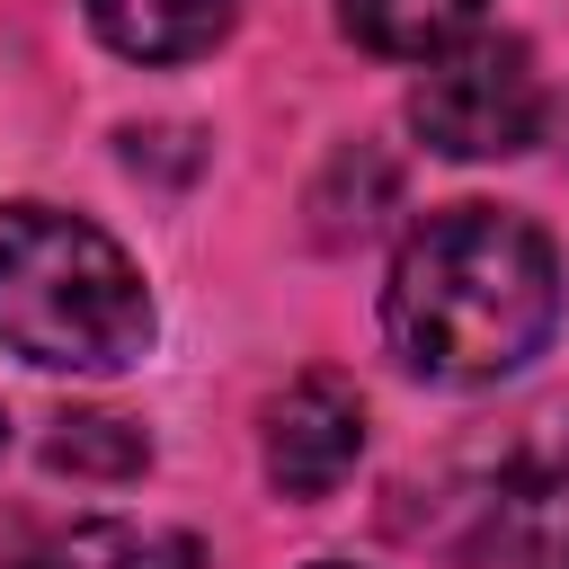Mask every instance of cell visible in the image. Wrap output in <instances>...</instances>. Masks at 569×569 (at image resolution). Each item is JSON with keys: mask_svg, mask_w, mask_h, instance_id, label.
<instances>
[{"mask_svg": "<svg viewBox=\"0 0 569 569\" xmlns=\"http://www.w3.org/2000/svg\"><path fill=\"white\" fill-rule=\"evenodd\" d=\"M365 453V400L338 373H302L267 400V480L284 498H329Z\"/></svg>", "mask_w": 569, "mask_h": 569, "instance_id": "cell-4", "label": "cell"}, {"mask_svg": "<svg viewBox=\"0 0 569 569\" xmlns=\"http://www.w3.org/2000/svg\"><path fill=\"white\" fill-rule=\"evenodd\" d=\"M409 124L445 160H507L542 133V71L516 36H462L418 71Z\"/></svg>", "mask_w": 569, "mask_h": 569, "instance_id": "cell-3", "label": "cell"}, {"mask_svg": "<svg viewBox=\"0 0 569 569\" xmlns=\"http://www.w3.org/2000/svg\"><path fill=\"white\" fill-rule=\"evenodd\" d=\"M498 525L516 569H569V409L533 418L498 471Z\"/></svg>", "mask_w": 569, "mask_h": 569, "instance_id": "cell-5", "label": "cell"}, {"mask_svg": "<svg viewBox=\"0 0 569 569\" xmlns=\"http://www.w3.org/2000/svg\"><path fill=\"white\" fill-rule=\"evenodd\" d=\"M0 453H9V418H0Z\"/></svg>", "mask_w": 569, "mask_h": 569, "instance_id": "cell-10", "label": "cell"}, {"mask_svg": "<svg viewBox=\"0 0 569 569\" xmlns=\"http://www.w3.org/2000/svg\"><path fill=\"white\" fill-rule=\"evenodd\" d=\"M338 18H347V36H356L365 53H382V62H436L445 44L471 36L480 0H338Z\"/></svg>", "mask_w": 569, "mask_h": 569, "instance_id": "cell-7", "label": "cell"}, {"mask_svg": "<svg viewBox=\"0 0 569 569\" xmlns=\"http://www.w3.org/2000/svg\"><path fill=\"white\" fill-rule=\"evenodd\" d=\"M80 569H213L187 533H80Z\"/></svg>", "mask_w": 569, "mask_h": 569, "instance_id": "cell-9", "label": "cell"}, {"mask_svg": "<svg viewBox=\"0 0 569 569\" xmlns=\"http://www.w3.org/2000/svg\"><path fill=\"white\" fill-rule=\"evenodd\" d=\"M62 471H142V436L124 427V418H98V409H80V418H53V445H44Z\"/></svg>", "mask_w": 569, "mask_h": 569, "instance_id": "cell-8", "label": "cell"}, {"mask_svg": "<svg viewBox=\"0 0 569 569\" xmlns=\"http://www.w3.org/2000/svg\"><path fill=\"white\" fill-rule=\"evenodd\" d=\"M89 27L124 62H196L240 27V0H89Z\"/></svg>", "mask_w": 569, "mask_h": 569, "instance_id": "cell-6", "label": "cell"}, {"mask_svg": "<svg viewBox=\"0 0 569 569\" xmlns=\"http://www.w3.org/2000/svg\"><path fill=\"white\" fill-rule=\"evenodd\" d=\"M320 569H338V560H320Z\"/></svg>", "mask_w": 569, "mask_h": 569, "instance_id": "cell-11", "label": "cell"}, {"mask_svg": "<svg viewBox=\"0 0 569 569\" xmlns=\"http://www.w3.org/2000/svg\"><path fill=\"white\" fill-rule=\"evenodd\" d=\"M382 329L427 382H507L560 329V258L525 213L445 204L400 240Z\"/></svg>", "mask_w": 569, "mask_h": 569, "instance_id": "cell-1", "label": "cell"}, {"mask_svg": "<svg viewBox=\"0 0 569 569\" xmlns=\"http://www.w3.org/2000/svg\"><path fill=\"white\" fill-rule=\"evenodd\" d=\"M0 347L44 373H124L151 356V284L98 222L0 204Z\"/></svg>", "mask_w": 569, "mask_h": 569, "instance_id": "cell-2", "label": "cell"}]
</instances>
